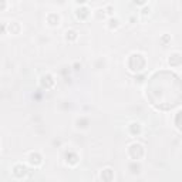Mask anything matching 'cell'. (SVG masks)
<instances>
[{
	"instance_id": "1",
	"label": "cell",
	"mask_w": 182,
	"mask_h": 182,
	"mask_svg": "<svg viewBox=\"0 0 182 182\" xmlns=\"http://www.w3.org/2000/svg\"><path fill=\"white\" fill-rule=\"evenodd\" d=\"M30 164H34V165H40L41 164V158L38 156V154H32L30 155Z\"/></svg>"
}]
</instances>
